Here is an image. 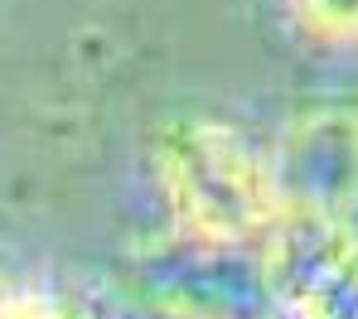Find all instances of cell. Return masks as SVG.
<instances>
[{
	"mask_svg": "<svg viewBox=\"0 0 358 319\" xmlns=\"http://www.w3.org/2000/svg\"><path fill=\"white\" fill-rule=\"evenodd\" d=\"M0 319H92V315H87L78 300H68L63 290L29 285V281H10V285H5Z\"/></svg>",
	"mask_w": 358,
	"mask_h": 319,
	"instance_id": "cell-3",
	"label": "cell"
},
{
	"mask_svg": "<svg viewBox=\"0 0 358 319\" xmlns=\"http://www.w3.org/2000/svg\"><path fill=\"white\" fill-rule=\"evenodd\" d=\"M276 15L300 49L358 59V0H276Z\"/></svg>",
	"mask_w": 358,
	"mask_h": 319,
	"instance_id": "cell-2",
	"label": "cell"
},
{
	"mask_svg": "<svg viewBox=\"0 0 358 319\" xmlns=\"http://www.w3.org/2000/svg\"><path fill=\"white\" fill-rule=\"evenodd\" d=\"M145 165L175 237L203 252L257 256L296 213L276 150L213 112L170 117L150 135Z\"/></svg>",
	"mask_w": 358,
	"mask_h": 319,
	"instance_id": "cell-1",
	"label": "cell"
}]
</instances>
